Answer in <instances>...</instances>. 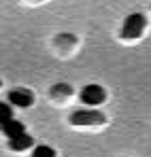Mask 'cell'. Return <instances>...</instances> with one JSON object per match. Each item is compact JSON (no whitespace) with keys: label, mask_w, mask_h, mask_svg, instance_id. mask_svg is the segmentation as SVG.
<instances>
[{"label":"cell","mask_w":151,"mask_h":157,"mask_svg":"<svg viewBox=\"0 0 151 157\" xmlns=\"http://www.w3.org/2000/svg\"><path fill=\"white\" fill-rule=\"evenodd\" d=\"M145 26H147V19L143 13H130L121 26V36L124 38H138L145 32Z\"/></svg>","instance_id":"obj_1"},{"label":"cell","mask_w":151,"mask_h":157,"mask_svg":"<svg viewBox=\"0 0 151 157\" xmlns=\"http://www.w3.org/2000/svg\"><path fill=\"white\" fill-rule=\"evenodd\" d=\"M79 100H81L83 104H87V106H98L106 100V91L102 89L100 85L89 83V85H85V87L79 91Z\"/></svg>","instance_id":"obj_2"},{"label":"cell","mask_w":151,"mask_h":157,"mask_svg":"<svg viewBox=\"0 0 151 157\" xmlns=\"http://www.w3.org/2000/svg\"><path fill=\"white\" fill-rule=\"evenodd\" d=\"M104 121H106V117L98 110H75L70 115L73 125H102Z\"/></svg>","instance_id":"obj_3"},{"label":"cell","mask_w":151,"mask_h":157,"mask_svg":"<svg viewBox=\"0 0 151 157\" xmlns=\"http://www.w3.org/2000/svg\"><path fill=\"white\" fill-rule=\"evenodd\" d=\"M6 102H9L11 106L28 108V106H32L34 98H32V94H30L28 89H11V91H9V96H6Z\"/></svg>","instance_id":"obj_4"},{"label":"cell","mask_w":151,"mask_h":157,"mask_svg":"<svg viewBox=\"0 0 151 157\" xmlns=\"http://www.w3.org/2000/svg\"><path fill=\"white\" fill-rule=\"evenodd\" d=\"M2 134H4L9 140H15V138H19V136L26 134V125L22 121L13 119V121H9V123H2Z\"/></svg>","instance_id":"obj_5"},{"label":"cell","mask_w":151,"mask_h":157,"mask_svg":"<svg viewBox=\"0 0 151 157\" xmlns=\"http://www.w3.org/2000/svg\"><path fill=\"white\" fill-rule=\"evenodd\" d=\"M34 144V140H32V136L30 134H24V136H19V138H15V140H9V149L11 151H26V149H30Z\"/></svg>","instance_id":"obj_6"},{"label":"cell","mask_w":151,"mask_h":157,"mask_svg":"<svg viewBox=\"0 0 151 157\" xmlns=\"http://www.w3.org/2000/svg\"><path fill=\"white\" fill-rule=\"evenodd\" d=\"M32 157H55V149H51L47 144H36V149L32 151Z\"/></svg>","instance_id":"obj_7"},{"label":"cell","mask_w":151,"mask_h":157,"mask_svg":"<svg viewBox=\"0 0 151 157\" xmlns=\"http://www.w3.org/2000/svg\"><path fill=\"white\" fill-rule=\"evenodd\" d=\"M0 113H2V123L13 121V108H11V104H9V102H4V104H2Z\"/></svg>","instance_id":"obj_8"},{"label":"cell","mask_w":151,"mask_h":157,"mask_svg":"<svg viewBox=\"0 0 151 157\" xmlns=\"http://www.w3.org/2000/svg\"><path fill=\"white\" fill-rule=\"evenodd\" d=\"M51 94H73V89L68 85H58L55 89H51Z\"/></svg>","instance_id":"obj_9"}]
</instances>
